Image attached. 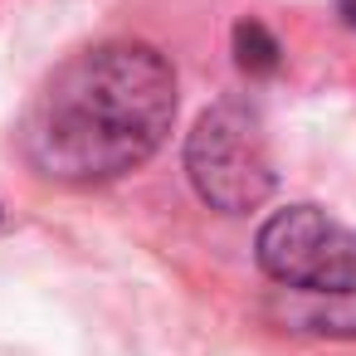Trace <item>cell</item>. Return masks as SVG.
<instances>
[{
  "instance_id": "5",
  "label": "cell",
  "mask_w": 356,
  "mask_h": 356,
  "mask_svg": "<svg viewBox=\"0 0 356 356\" xmlns=\"http://www.w3.org/2000/svg\"><path fill=\"white\" fill-rule=\"evenodd\" d=\"M234 49H239V69H249V74H268V69L278 64V44H273L268 30L254 25V20H244V25L234 30Z\"/></svg>"
},
{
  "instance_id": "4",
  "label": "cell",
  "mask_w": 356,
  "mask_h": 356,
  "mask_svg": "<svg viewBox=\"0 0 356 356\" xmlns=\"http://www.w3.org/2000/svg\"><path fill=\"white\" fill-rule=\"evenodd\" d=\"M288 322L307 332H327V337H356V293H337V298L288 293Z\"/></svg>"
},
{
  "instance_id": "6",
  "label": "cell",
  "mask_w": 356,
  "mask_h": 356,
  "mask_svg": "<svg viewBox=\"0 0 356 356\" xmlns=\"http://www.w3.org/2000/svg\"><path fill=\"white\" fill-rule=\"evenodd\" d=\"M346 20H351V25H356V0H346Z\"/></svg>"
},
{
  "instance_id": "3",
  "label": "cell",
  "mask_w": 356,
  "mask_h": 356,
  "mask_svg": "<svg viewBox=\"0 0 356 356\" xmlns=\"http://www.w3.org/2000/svg\"><path fill=\"white\" fill-rule=\"evenodd\" d=\"M259 268L298 298L356 293V234L317 205H288L259 229Z\"/></svg>"
},
{
  "instance_id": "1",
  "label": "cell",
  "mask_w": 356,
  "mask_h": 356,
  "mask_svg": "<svg viewBox=\"0 0 356 356\" xmlns=\"http://www.w3.org/2000/svg\"><path fill=\"white\" fill-rule=\"evenodd\" d=\"M171 118V64L147 44H103L69 59L44 83L25 122V156L49 181H113L166 142Z\"/></svg>"
},
{
  "instance_id": "2",
  "label": "cell",
  "mask_w": 356,
  "mask_h": 356,
  "mask_svg": "<svg viewBox=\"0 0 356 356\" xmlns=\"http://www.w3.org/2000/svg\"><path fill=\"white\" fill-rule=\"evenodd\" d=\"M186 171H191L200 200H210L225 215L264 205L273 191V161H268L259 118L244 103L210 108L186 142Z\"/></svg>"
}]
</instances>
